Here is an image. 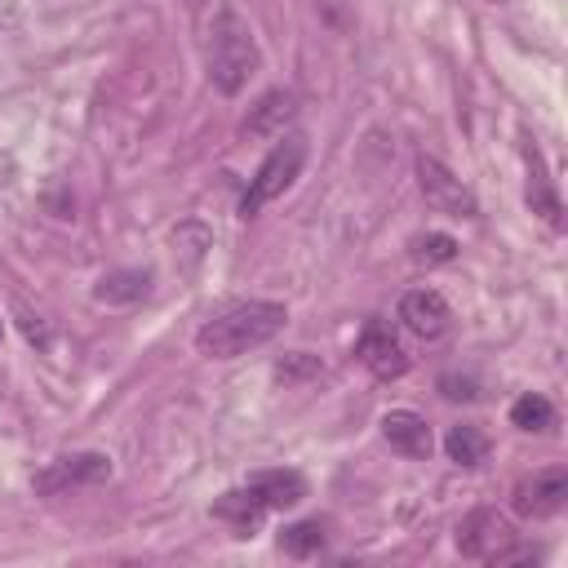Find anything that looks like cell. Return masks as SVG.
<instances>
[{
	"label": "cell",
	"instance_id": "d6986e66",
	"mask_svg": "<svg viewBox=\"0 0 568 568\" xmlns=\"http://www.w3.org/2000/svg\"><path fill=\"white\" fill-rule=\"evenodd\" d=\"M457 257V240L444 235V231H426L413 240V262H426V266H444Z\"/></svg>",
	"mask_w": 568,
	"mask_h": 568
},
{
	"label": "cell",
	"instance_id": "3957f363",
	"mask_svg": "<svg viewBox=\"0 0 568 568\" xmlns=\"http://www.w3.org/2000/svg\"><path fill=\"white\" fill-rule=\"evenodd\" d=\"M306 164V142L297 133H280L275 146L266 151V160L257 164V173L248 178V191L240 200V217H253L262 204H271L275 195H284L293 186V178L302 173Z\"/></svg>",
	"mask_w": 568,
	"mask_h": 568
},
{
	"label": "cell",
	"instance_id": "277c9868",
	"mask_svg": "<svg viewBox=\"0 0 568 568\" xmlns=\"http://www.w3.org/2000/svg\"><path fill=\"white\" fill-rule=\"evenodd\" d=\"M515 546V528L506 515H497L493 506H479L470 510L462 524H457V550L466 559H484V564H501V555Z\"/></svg>",
	"mask_w": 568,
	"mask_h": 568
},
{
	"label": "cell",
	"instance_id": "8fae6325",
	"mask_svg": "<svg viewBox=\"0 0 568 568\" xmlns=\"http://www.w3.org/2000/svg\"><path fill=\"white\" fill-rule=\"evenodd\" d=\"M244 488H253V497L266 510H288V506H297L306 497V479L297 470H284V466L280 470H253Z\"/></svg>",
	"mask_w": 568,
	"mask_h": 568
},
{
	"label": "cell",
	"instance_id": "5bb4252c",
	"mask_svg": "<svg viewBox=\"0 0 568 568\" xmlns=\"http://www.w3.org/2000/svg\"><path fill=\"white\" fill-rule=\"evenodd\" d=\"M213 515H217V519H226V524H235V528L248 537V528H257V524H262L266 506L253 497V488H231V493H222V497H217Z\"/></svg>",
	"mask_w": 568,
	"mask_h": 568
},
{
	"label": "cell",
	"instance_id": "2e32d148",
	"mask_svg": "<svg viewBox=\"0 0 568 568\" xmlns=\"http://www.w3.org/2000/svg\"><path fill=\"white\" fill-rule=\"evenodd\" d=\"M280 550L293 555V559H311L324 550V524L320 519H302V524H288L280 532Z\"/></svg>",
	"mask_w": 568,
	"mask_h": 568
},
{
	"label": "cell",
	"instance_id": "603a6c76",
	"mask_svg": "<svg viewBox=\"0 0 568 568\" xmlns=\"http://www.w3.org/2000/svg\"><path fill=\"white\" fill-rule=\"evenodd\" d=\"M0 337H4V320H0Z\"/></svg>",
	"mask_w": 568,
	"mask_h": 568
},
{
	"label": "cell",
	"instance_id": "9a60e30c",
	"mask_svg": "<svg viewBox=\"0 0 568 568\" xmlns=\"http://www.w3.org/2000/svg\"><path fill=\"white\" fill-rule=\"evenodd\" d=\"M146 288H151V275L146 271H111V275L98 280L93 297L98 302H111V306H124V302L146 297Z\"/></svg>",
	"mask_w": 568,
	"mask_h": 568
},
{
	"label": "cell",
	"instance_id": "4fadbf2b",
	"mask_svg": "<svg viewBox=\"0 0 568 568\" xmlns=\"http://www.w3.org/2000/svg\"><path fill=\"white\" fill-rule=\"evenodd\" d=\"M444 453H448V462H457V466H479V462L488 457V435H484L475 422H457V426H448V435H444Z\"/></svg>",
	"mask_w": 568,
	"mask_h": 568
},
{
	"label": "cell",
	"instance_id": "ba28073f",
	"mask_svg": "<svg viewBox=\"0 0 568 568\" xmlns=\"http://www.w3.org/2000/svg\"><path fill=\"white\" fill-rule=\"evenodd\" d=\"M355 355H359V364H364L373 377H382V382L408 373V351L399 346V337H395L382 320H368V324H364V333H359V342H355Z\"/></svg>",
	"mask_w": 568,
	"mask_h": 568
},
{
	"label": "cell",
	"instance_id": "7a4b0ae2",
	"mask_svg": "<svg viewBox=\"0 0 568 568\" xmlns=\"http://www.w3.org/2000/svg\"><path fill=\"white\" fill-rule=\"evenodd\" d=\"M204 62H209L213 89H222V93H240L248 84V75L257 71V62H262L253 27L226 0H217V9H213L209 36H204Z\"/></svg>",
	"mask_w": 568,
	"mask_h": 568
},
{
	"label": "cell",
	"instance_id": "e0dca14e",
	"mask_svg": "<svg viewBox=\"0 0 568 568\" xmlns=\"http://www.w3.org/2000/svg\"><path fill=\"white\" fill-rule=\"evenodd\" d=\"M510 426H519V430H550L555 426V404L546 399V395H519L515 404H510Z\"/></svg>",
	"mask_w": 568,
	"mask_h": 568
},
{
	"label": "cell",
	"instance_id": "6da1fadb",
	"mask_svg": "<svg viewBox=\"0 0 568 568\" xmlns=\"http://www.w3.org/2000/svg\"><path fill=\"white\" fill-rule=\"evenodd\" d=\"M288 311L284 302H266V297H248V302H235L226 306L222 315L204 320L195 328V351L209 355V359H235V355H248L257 346H266L280 328H284Z\"/></svg>",
	"mask_w": 568,
	"mask_h": 568
},
{
	"label": "cell",
	"instance_id": "7402d4cb",
	"mask_svg": "<svg viewBox=\"0 0 568 568\" xmlns=\"http://www.w3.org/2000/svg\"><path fill=\"white\" fill-rule=\"evenodd\" d=\"M18 22V4L13 0H0V27H13Z\"/></svg>",
	"mask_w": 568,
	"mask_h": 568
},
{
	"label": "cell",
	"instance_id": "7c38bea8",
	"mask_svg": "<svg viewBox=\"0 0 568 568\" xmlns=\"http://www.w3.org/2000/svg\"><path fill=\"white\" fill-rule=\"evenodd\" d=\"M288 120H293V93L271 89V93L253 106V115L244 120V133H253V138H280Z\"/></svg>",
	"mask_w": 568,
	"mask_h": 568
},
{
	"label": "cell",
	"instance_id": "cb8c5ba5",
	"mask_svg": "<svg viewBox=\"0 0 568 568\" xmlns=\"http://www.w3.org/2000/svg\"><path fill=\"white\" fill-rule=\"evenodd\" d=\"M493 4H506V0H493Z\"/></svg>",
	"mask_w": 568,
	"mask_h": 568
},
{
	"label": "cell",
	"instance_id": "5b68a950",
	"mask_svg": "<svg viewBox=\"0 0 568 568\" xmlns=\"http://www.w3.org/2000/svg\"><path fill=\"white\" fill-rule=\"evenodd\" d=\"M111 475V457L106 453H67L44 462V470L31 475V488L40 497H58L67 488H84V484H102Z\"/></svg>",
	"mask_w": 568,
	"mask_h": 568
},
{
	"label": "cell",
	"instance_id": "8992f818",
	"mask_svg": "<svg viewBox=\"0 0 568 568\" xmlns=\"http://www.w3.org/2000/svg\"><path fill=\"white\" fill-rule=\"evenodd\" d=\"M417 186H422V195H426V204L435 213H453V217H475L479 213L475 191L457 173H448L435 155H422L417 160Z\"/></svg>",
	"mask_w": 568,
	"mask_h": 568
},
{
	"label": "cell",
	"instance_id": "9c48e42d",
	"mask_svg": "<svg viewBox=\"0 0 568 568\" xmlns=\"http://www.w3.org/2000/svg\"><path fill=\"white\" fill-rule=\"evenodd\" d=\"M568 501V470L564 466H550V470H537L532 479H524L515 488V510L524 519H550L559 515Z\"/></svg>",
	"mask_w": 568,
	"mask_h": 568
},
{
	"label": "cell",
	"instance_id": "ac0fdd59",
	"mask_svg": "<svg viewBox=\"0 0 568 568\" xmlns=\"http://www.w3.org/2000/svg\"><path fill=\"white\" fill-rule=\"evenodd\" d=\"M528 164H532V178H528V204H532L550 226H559V200H555V191H550V182H546L541 155H537V151H528Z\"/></svg>",
	"mask_w": 568,
	"mask_h": 568
},
{
	"label": "cell",
	"instance_id": "44dd1931",
	"mask_svg": "<svg viewBox=\"0 0 568 568\" xmlns=\"http://www.w3.org/2000/svg\"><path fill=\"white\" fill-rule=\"evenodd\" d=\"M22 333H27V342L49 346V328H44V320H40V315H31V311H22Z\"/></svg>",
	"mask_w": 568,
	"mask_h": 568
},
{
	"label": "cell",
	"instance_id": "30bf717a",
	"mask_svg": "<svg viewBox=\"0 0 568 568\" xmlns=\"http://www.w3.org/2000/svg\"><path fill=\"white\" fill-rule=\"evenodd\" d=\"M382 439H386L395 453H404V457H430V444H435L426 417L413 413V408H390V413L382 417Z\"/></svg>",
	"mask_w": 568,
	"mask_h": 568
},
{
	"label": "cell",
	"instance_id": "ffe728a7",
	"mask_svg": "<svg viewBox=\"0 0 568 568\" xmlns=\"http://www.w3.org/2000/svg\"><path fill=\"white\" fill-rule=\"evenodd\" d=\"M324 373V364L315 359V355H306V351H288L280 364H275V377L280 382H302V377H320Z\"/></svg>",
	"mask_w": 568,
	"mask_h": 568
},
{
	"label": "cell",
	"instance_id": "52a82bcc",
	"mask_svg": "<svg viewBox=\"0 0 568 568\" xmlns=\"http://www.w3.org/2000/svg\"><path fill=\"white\" fill-rule=\"evenodd\" d=\"M399 324L422 342H439L453 328V306L439 288H408L399 297Z\"/></svg>",
	"mask_w": 568,
	"mask_h": 568
}]
</instances>
